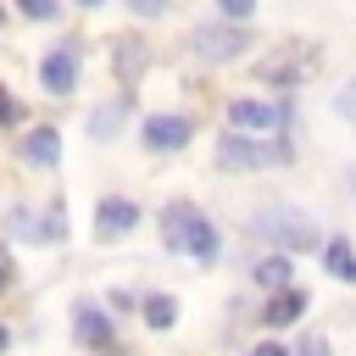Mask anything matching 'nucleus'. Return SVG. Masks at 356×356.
I'll return each mask as SVG.
<instances>
[{"label": "nucleus", "mask_w": 356, "mask_h": 356, "mask_svg": "<svg viewBox=\"0 0 356 356\" xmlns=\"http://www.w3.org/2000/svg\"><path fill=\"white\" fill-rule=\"evenodd\" d=\"M0 122H11V100H6V89H0Z\"/></svg>", "instance_id": "nucleus-25"}, {"label": "nucleus", "mask_w": 356, "mask_h": 356, "mask_svg": "<svg viewBox=\"0 0 356 356\" xmlns=\"http://www.w3.org/2000/svg\"><path fill=\"white\" fill-rule=\"evenodd\" d=\"M245 356H295V350H289V345H278V339H261V345H250Z\"/></svg>", "instance_id": "nucleus-23"}, {"label": "nucleus", "mask_w": 356, "mask_h": 356, "mask_svg": "<svg viewBox=\"0 0 356 356\" xmlns=\"http://www.w3.org/2000/svg\"><path fill=\"white\" fill-rule=\"evenodd\" d=\"M111 56H117V78H122V83H134V78L145 72V61H150V50H145L139 39H117Z\"/></svg>", "instance_id": "nucleus-14"}, {"label": "nucleus", "mask_w": 356, "mask_h": 356, "mask_svg": "<svg viewBox=\"0 0 356 356\" xmlns=\"http://www.w3.org/2000/svg\"><path fill=\"white\" fill-rule=\"evenodd\" d=\"M323 261H328V273H334L339 284H356V250H350L345 234H334V239L323 245Z\"/></svg>", "instance_id": "nucleus-13"}, {"label": "nucleus", "mask_w": 356, "mask_h": 356, "mask_svg": "<svg viewBox=\"0 0 356 356\" xmlns=\"http://www.w3.org/2000/svg\"><path fill=\"white\" fill-rule=\"evenodd\" d=\"M306 306H312V295H306L300 284H289V289H278V295L261 306V323H267V328H289V323L306 317Z\"/></svg>", "instance_id": "nucleus-10"}, {"label": "nucleus", "mask_w": 356, "mask_h": 356, "mask_svg": "<svg viewBox=\"0 0 356 356\" xmlns=\"http://www.w3.org/2000/svg\"><path fill=\"white\" fill-rule=\"evenodd\" d=\"M78 6H106V0H78Z\"/></svg>", "instance_id": "nucleus-27"}, {"label": "nucleus", "mask_w": 356, "mask_h": 356, "mask_svg": "<svg viewBox=\"0 0 356 356\" xmlns=\"http://www.w3.org/2000/svg\"><path fill=\"white\" fill-rule=\"evenodd\" d=\"M56 156H61V134L56 128H33L22 139V161L28 167H56Z\"/></svg>", "instance_id": "nucleus-11"}, {"label": "nucleus", "mask_w": 356, "mask_h": 356, "mask_svg": "<svg viewBox=\"0 0 356 356\" xmlns=\"http://www.w3.org/2000/svg\"><path fill=\"white\" fill-rule=\"evenodd\" d=\"M6 284H11V256L0 250V289H6Z\"/></svg>", "instance_id": "nucleus-24"}, {"label": "nucleus", "mask_w": 356, "mask_h": 356, "mask_svg": "<svg viewBox=\"0 0 356 356\" xmlns=\"http://www.w3.org/2000/svg\"><path fill=\"white\" fill-rule=\"evenodd\" d=\"M6 345H11V328H6V323H0V356H6Z\"/></svg>", "instance_id": "nucleus-26"}, {"label": "nucleus", "mask_w": 356, "mask_h": 356, "mask_svg": "<svg viewBox=\"0 0 356 356\" xmlns=\"http://www.w3.org/2000/svg\"><path fill=\"white\" fill-rule=\"evenodd\" d=\"M245 28L239 22H206V28H195V56L200 61H234V56H245Z\"/></svg>", "instance_id": "nucleus-6"}, {"label": "nucleus", "mask_w": 356, "mask_h": 356, "mask_svg": "<svg viewBox=\"0 0 356 356\" xmlns=\"http://www.w3.org/2000/svg\"><path fill=\"white\" fill-rule=\"evenodd\" d=\"M295 161L289 139H261V134H222L217 139V167L222 172H245V167H284Z\"/></svg>", "instance_id": "nucleus-2"}, {"label": "nucleus", "mask_w": 356, "mask_h": 356, "mask_svg": "<svg viewBox=\"0 0 356 356\" xmlns=\"http://www.w3.org/2000/svg\"><path fill=\"white\" fill-rule=\"evenodd\" d=\"M228 128L234 134H278V128H289V100H228Z\"/></svg>", "instance_id": "nucleus-5"}, {"label": "nucleus", "mask_w": 356, "mask_h": 356, "mask_svg": "<svg viewBox=\"0 0 356 356\" xmlns=\"http://www.w3.org/2000/svg\"><path fill=\"white\" fill-rule=\"evenodd\" d=\"M39 78H44V89L50 95H67L72 83H78V44L67 39V44H56L44 61H39Z\"/></svg>", "instance_id": "nucleus-8"}, {"label": "nucleus", "mask_w": 356, "mask_h": 356, "mask_svg": "<svg viewBox=\"0 0 356 356\" xmlns=\"http://www.w3.org/2000/svg\"><path fill=\"white\" fill-rule=\"evenodd\" d=\"M134 222H139V206H134L128 195H106V200L95 206V234H100V239H122Z\"/></svg>", "instance_id": "nucleus-9"}, {"label": "nucleus", "mask_w": 356, "mask_h": 356, "mask_svg": "<svg viewBox=\"0 0 356 356\" xmlns=\"http://www.w3.org/2000/svg\"><path fill=\"white\" fill-rule=\"evenodd\" d=\"M17 11L33 17V22H50V17H56V0H17Z\"/></svg>", "instance_id": "nucleus-18"}, {"label": "nucleus", "mask_w": 356, "mask_h": 356, "mask_svg": "<svg viewBox=\"0 0 356 356\" xmlns=\"http://www.w3.org/2000/svg\"><path fill=\"white\" fill-rule=\"evenodd\" d=\"M334 111H339V117H350V122H356V78H350V83H345V89H339V95H334Z\"/></svg>", "instance_id": "nucleus-20"}, {"label": "nucleus", "mask_w": 356, "mask_h": 356, "mask_svg": "<svg viewBox=\"0 0 356 356\" xmlns=\"http://www.w3.org/2000/svg\"><path fill=\"white\" fill-rule=\"evenodd\" d=\"M189 134H195V122H189V117L161 111V117H150V122H145V150H156V156L184 150V145H189Z\"/></svg>", "instance_id": "nucleus-7"}, {"label": "nucleus", "mask_w": 356, "mask_h": 356, "mask_svg": "<svg viewBox=\"0 0 356 356\" xmlns=\"http://www.w3.org/2000/svg\"><path fill=\"white\" fill-rule=\"evenodd\" d=\"M289 273H295V256H284V250H278V256H267V261L256 267V284L278 295V289H289Z\"/></svg>", "instance_id": "nucleus-15"}, {"label": "nucleus", "mask_w": 356, "mask_h": 356, "mask_svg": "<svg viewBox=\"0 0 356 356\" xmlns=\"http://www.w3.org/2000/svg\"><path fill=\"white\" fill-rule=\"evenodd\" d=\"M295 356H328V339H323V334H306V339L295 345Z\"/></svg>", "instance_id": "nucleus-21"}, {"label": "nucleus", "mask_w": 356, "mask_h": 356, "mask_svg": "<svg viewBox=\"0 0 356 356\" xmlns=\"http://www.w3.org/2000/svg\"><path fill=\"white\" fill-rule=\"evenodd\" d=\"M261 239H273L284 256H300V250H312L317 245V228L300 217V211H284V206H267V211H256V222H250Z\"/></svg>", "instance_id": "nucleus-4"}, {"label": "nucleus", "mask_w": 356, "mask_h": 356, "mask_svg": "<svg viewBox=\"0 0 356 356\" xmlns=\"http://www.w3.org/2000/svg\"><path fill=\"white\" fill-rule=\"evenodd\" d=\"M312 72H317V44H312V39H295V44H284V50H273V56L256 61V78L273 83V89H295V83H306Z\"/></svg>", "instance_id": "nucleus-3"}, {"label": "nucleus", "mask_w": 356, "mask_h": 356, "mask_svg": "<svg viewBox=\"0 0 356 356\" xmlns=\"http://www.w3.org/2000/svg\"><path fill=\"white\" fill-rule=\"evenodd\" d=\"M72 334H78V345H106V339H111V317H106L100 306H78Z\"/></svg>", "instance_id": "nucleus-12"}, {"label": "nucleus", "mask_w": 356, "mask_h": 356, "mask_svg": "<svg viewBox=\"0 0 356 356\" xmlns=\"http://www.w3.org/2000/svg\"><path fill=\"white\" fill-rule=\"evenodd\" d=\"M128 11H134V17H161L167 0H128Z\"/></svg>", "instance_id": "nucleus-22"}, {"label": "nucleus", "mask_w": 356, "mask_h": 356, "mask_svg": "<svg viewBox=\"0 0 356 356\" xmlns=\"http://www.w3.org/2000/svg\"><path fill=\"white\" fill-rule=\"evenodd\" d=\"M161 239H167L172 250L195 256L200 267H211V261H217V250H222V239H217L211 217H206L200 206H189V200H172V206L161 211Z\"/></svg>", "instance_id": "nucleus-1"}, {"label": "nucleus", "mask_w": 356, "mask_h": 356, "mask_svg": "<svg viewBox=\"0 0 356 356\" xmlns=\"http://www.w3.org/2000/svg\"><path fill=\"white\" fill-rule=\"evenodd\" d=\"M145 323L150 328H172L178 323V300L172 295H145Z\"/></svg>", "instance_id": "nucleus-17"}, {"label": "nucleus", "mask_w": 356, "mask_h": 356, "mask_svg": "<svg viewBox=\"0 0 356 356\" xmlns=\"http://www.w3.org/2000/svg\"><path fill=\"white\" fill-rule=\"evenodd\" d=\"M122 117H128V95H117L111 106H95V111H89V134H95V139H106Z\"/></svg>", "instance_id": "nucleus-16"}, {"label": "nucleus", "mask_w": 356, "mask_h": 356, "mask_svg": "<svg viewBox=\"0 0 356 356\" xmlns=\"http://www.w3.org/2000/svg\"><path fill=\"white\" fill-rule=\"evenodd\" d=\"M217 6H222L228 22H250V11H256V0H217Z\"/></svg>", "instance_id": "nucleus-19"}]
</instances>
